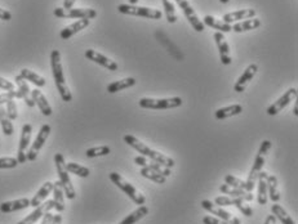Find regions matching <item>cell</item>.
Listing matches in <instances>:
<instances>
[{
	"label": "cell",
	"mask_w": 298,
	"mask_h": 224,
	"mask_svg": "<svg viewBox=\"0 0 298 224\" xmlns=\"http://www.w3.org/2000/svg\"><path fill=\"white\" fill-rule=\"evenodd\" d=\"M124 142H125L128 146H131L132 148H135L136 151H138L141 155L146 156V158H150L151 160L155 161V163L161 164V165L167 166V168L169 169L175 166V160H173V159L158 152L155 149H151L150 147H147L145 143H142V142H141L140 139L136 138L135 136L126 134V136H124Z\"/></svg>",
	"instance_id": "6da1fadb"
},
{
	"label": "cell",
	"mask_w": 298,
	"mask_h": 224,
	"mask_svg": "<svg viewBox=\"0 0 298 224\" xmlns=\"http://www.w3.org/2000/svg\"><path fill=\"white\" fill-rule=\"evenodd\" d=\"M51 66H52V74H53L54 83H56L57 89L59 92L62 101L63 102H71L73 101V96L69 89L66 80H65L63 69L61 64V54L58 51H52L51 53Z\"/></svg>",
	"instance_id": "7a4b0ae2"
},
{
	"label": "cell",
	"mask_w": 298,
	"mask_h": 224,
	"mask_svg": "<svg viewBox=\"0 0 298 224\" xmlns=\"http://www.w3.org/2000/svg\"><path fill=\"white\" fill-rule=\"evenodd\" d=\"M54 163H56L57 174L59 176V183H61L62 188H63L65 196L69 200H74L76 197L75 190H74L73 182H71L70 176H69V171L66 169V163H65V158L62 153H56L54 155Z\"/></svg>",
	"instance_id": "3957f363"
},
{
	"label": "cell",
	"mask_w": 298,
	"mask_h": 224,
	"mask_svg": "<svg viewBox=\"0 0 298 224\" xmlns=\"http://www.w3.org/2000/svg\"><path fill=\"white\" fill-rule=\"evenodd\" d=\"M109 176H110L111 182H113L116 187H119L126 196H129V198H131L136 205H145L146 203L145 196H143L133 184H131L128 181H125L120 174L113 171V173H110Z\"/></svg>",
	"instance_id": "277c9868"
},
{
	"label": "cell",
	"mask_w": 298,
	"mask_h": 224,
	"mask_svg": "<svg viewBox=\"0 0 298 224\" xmlns=\"http://www.w3.org/2000/svg\"><path fill=\"white\" fill-rule=\"evenodd\" d=\"M140 107L150 109H169L177 108L182 106V99L180 97H173V98L164 99H154V98H142L140 99Z\"/></svg>",
	"instance_id": "5b68a950"
},
{
	"label": "cell",
	"mask_w": 298,
	"mask_h": 224,
	"mask_svg": "<svg viewBox=\"0 0 298 224\" xmlns=\"http://www.w3.org/2000/svg\"><path fill=\"white\" fill-rule=\"evenodd\" d=\"M118 11L123 14H129V16L136 17H145L150 19H160L161 12L158 9L147 8V7H137L132 4H120L118 6Z\"/></svg>",
	"instance_id": "8992f818"
},
{
	"label": "cell",
	"mask_w": 298,
	"mask_h": 224,
	"mask_svg": "<svg viewBox=\"0 0 298 224\" xmlns=\"http://www.w3.org/2000/svg\"><path fill=\"white\" fill-rule=\"evenodd\" d=\"M54 16L58 17V18H87V19H92L94 17H97V12L94 9L91 8H70V9H65V8H56L54 9Z\"/></svg>",
	"instance_id": "52a82bcc"
},
{
	"label": "cell",
	"mask_w": 298,
	"mask_h": 224,
	"mask_svg": "<svg viewBox=\"0 0 298 224\" xmlns=\"http://www.w3.org/2000/svg\"><path fill=\"white\" fill-rule=\"evenodd\" d=\"M49 133H51V125L44 124V125L40 128V130H39V134L36 136V138H35V141H34V143H32V146L30 147L29 151L26 152L27 160L29 161L36 160L39 151H40L41 147L44 146V143H46L47 139H48Z\"/></svg>",
	"instance_id": "ba28073f"
},
{
	"label": "cell",
	"mask_w": 298,
	"mask_h": 224,
	"mask_svg": "<svg viewBox=\"0 0 298 224\" xmlns=\"http://www.w3.org/2000/svg\"><path fill=\"white\" fill-rule=\"evenodd\" d=\"M176 3L180 6V8L182 9V12L185 13L186 18L188 19V22L191 24V26L194 27V30L198 32L204 31V24L202 22V19H199L198 14L195 13V11L193 9V7L190 6L187 0H176Z\"/></svg>",
	"instance_id": "9c48e42d"
},
{
	"label": "cell",
	"mask_w": 298,
	"mask_h": 224,
	"mask_svg": "<svg viewBox=\"0 0 298 224\" xmlns=\"http://www.w3.org/2000/svg\"><path fill=\"white\" fill-rule=\"evenodd\" d=\"M297 94H298L297 88L288 89V91L285 92V93L283 94V96L280 97L276 102H274V103L267 108V114H269L270 116L278 115V114H279L284 107H287L288 104L293 101V99L297 98Z\"/></svg>",
	"instance_id": "30bf717a"
},
{
	"label": "cell",
	"mask_w": 298,
	"mask_h": 224,
	"mask_svg": "<svg viewBox=\"0 0 298 224\" xmlns=\"http://www.w3.org/2000/svg\"><path fill=\"white\" fill-rule=\"evenodd\" d=\"M31 133H32V126L30 124H25L22 126L21 131V139H19V146H18V153H17V161L18 164H25L26 163V151L29 148L30 141H31Z\"/></svg>",
	"instance_id": "8fae6325"
},
{
	"label": "cell",
	"mask_w": 298,
	"mask_h": 224,
	"mask_svg": "<svg viewBox=\"0 0 298 224\" xmlns=\"http://www.w3.org/2000/svg\"><path fill=\"white\" fill-rule=\"evenodd\" d=\"M52 209H54L53 200L46 201V203H43V204H40L39 206H36L35 210L32 211V213H30L29 215L26 216V218H24L21 221H18L17 224H35L36 221L39 220V219L43 218V216L46 215L47 213H49Z\"/></svg>",
	"instance_id": "7c38bea8"
},
{
	"label": "cell",
	"mask_w": 298,
	"mask_h": 224,
	"mask_svg": "<svg viewBox=\"0 0 298 224\" xmlns=\"http://www.w3.org/2000/svg\"><path fill=\"white\" fill-rule=\"evenodd\" d=\"M263 165H265V156H256L254 164H253V168L250 170L249 175H248V179L245 181V191L247 192H252L254 190L256 184H257V178L258 174L262 171Z\"/></svg>",
	"instance_id": "4fadbf2b"
},
{
	"label": "cell",
	"mask_w": 298,
	"mask_h": 224,
	"mask_svg": "<svg viewBox=\"0 0 298 224\" xmlns=\"http://www.w3.org/2000/svg\"><path fill=\"white\" fill-rule=\"evenodd\" d=\"M86 57L89 59V61L94 62V63H98L99 66H102V67H105V69H108L109 71H116L119 67L118 63H116L115 61L108 58L106 56H103V54L93 51V49H88V51H86Z\"/></svg>",
	"instance_id": "5bb4252c"
},
{
	"label": "cell",
	"mask_w": 298,
	"mask_h": 224,
	"mask_svg": "<svg viewBox=\"0 0 298 224\" xmlns=\"http://www.w3.org/2000/svg\"><path fill=\"white\" fill-rule=\"evenodd\" d=\"M213 37H215L216 44H217V47H218L221 62H222V64H225V66H228V64H231L232 59H231V56H230V47H228L225 36H223L222 32L217 31L215 35H213Z\"/></svg>",
	"instance_id": "9a60e30c"
},
{
	"label": "cell",
	"mask_w": 298,
	"mask_h": 224,
	"mask_svg": "<svg viewBox=\"0 0 298 224\" xmlns=\"http://www.w3.org/2000/svg\"><path fill=\"white\" fill-rule=\"evenodd\" d=\"M257 71H258L257 64L256 63L249 64V66L245 69V71L243 72L242 76L238 79L237 84H235V86H234V91L237 92V93H242V92H244L245 88H247V85L249 84V81H252V79L254 78V75L257 74Z\"/></svg>",
	"instance_id": "2e32d148"
},
{
	"label": "cell",
	"mask_w": 298,
	"mask_h": 224,
	"mask_svg": "<svg viewBox=\"0 0 298 224\" xmlns=\"http://www.w3.org/2000/svg\"><path fill=\"white\" fill-rule=\"evenodd\" d=\"M88 26H89V19H87V18L78 19V21L74 22V24L70 25V26L65 27V29L61 31V34H59V36H61V39H63V40H68V39H70L71 36H74V35L78 34L79 31H81V30H84Z\"/></svg>",
	"instance_id": "e0dca14e"
},
{
	"label": "cell",
	"mask_w": 298,
	"mask_h": 224,
	"mask_svg": "<svg viewBox=\"0 0 298 224\" xmlns=\"http://www.w3.org/2000/svg\"><path fill=\"white\" fill-rule=\"evenodd\" d=\"M267 176L269 174L266 171H261L258 174L257 184H258V193H257V201L260 205H266L267 204Z\"/></svg>",
	"instance_id": "ac0fdd59"
},
{
	"label": "cell",
	"mask_w": 298,
	"mask_h": 224,
	"mask_svg": "<svg viewBox=\"0 0 298 224\" xmlns=\"http://www.w3.org/2000/svg\"><path fill=\"white\" fill-rule=\"evenodd\" d=\"M14 81H16V84L18 85V91L17 92H18V94H19V99H24L29 107L35 106V102H34V99H32L31 91H30L26 80H25V79H22L19 75H17L16 78H14Z\"/></svg>",
	"instance_id": "d6986e66"
},
{
	"label": "cell",
	"mask_w": 298,
	"mask_h": 224,
	"mask_svg": "<svg viewBox=\"0 0 298 224\" xmlns=\"http://www.w3.org/2000/svg\"><path fill=\"white\" fill-rule=\"evenodd\" d=\"M220 191L225 195L230 196V197H240L244 201H252L253 200V195L252 192H247L245 190H242V188H237V187L228 186V184H222L220 186Z\"/></svg>",
	"instance_id": "ffe728a7"
},
{
	"label": "cell",
	"mask_w": 298,
	"mask_h": 224,
	"mask_svg": "<svg viewBox=\"0 0 298 224\" xmlns=\"http://www.w3.org/2000/svg\"><path fill=\"white\" fill-rule=\"evenodd\" d=\"M31 97H32V99H34L35 104L39 107V109H40V112L43 114L44 116H51L52 115L51 104L48 103V101H47L46 96H44V94L41 93V92L39 91V89H34V91H31Z\"/></svg>",
	"instance_id": "44dd1931"
},
{
	"label": "cell",
	"mask_w": 298,
	"mask_h": 224,
	"mask_svg": "<svg viewBox=\"0 0 298 224\" xmlns=\"http://www.w3.org/2000/svg\"><path fill=\"white\" fill-rule=\"evenodd\" d=\"M30 200L27 197L19 198V200L14 201H7L0 205V211L2 213H13V211L24 210V209L29 208Z\"/></svg>",
	"instance_id": "7402d4cb"
},
{
	"label": "cell",
	"mask_w": 298,
	"mask_h": 224,
	"mask_svg": "<svg viewBox=\"0 0 298 224\" xmlns=\"http://www.w3.org/2000/svg\"><path fill=\"white\" fill-rule=\"evenodd\" d=\"M202 206H203V209L209 211L212 215H216L218 219H222V220H230V219L232 218V215H231L228 211H226L225 209H222V206L215 205V204H212V201H209V200H203Z\"/></svg>",
	"instance_id": "603a6c76"
},
{
	"label": "cell",
	"mask_w": 298,
	"mask_h": 224,
	"mask_svg": "<svg viewBox=\"0 0 298 224\" xmlns=\"http://www.w3.org/2000/svg\"><path fill=\"white\" fill-rule=\"evenodd\" d=\"M52 191H53V183H52V182H46V183L41 186L40 190L36 192V195L30 200V206L36 208V206H39L40 204H43V201L48 197V195Z\"/></svg>",
	"instance_id": "cb8c5ba5"
},
{
	"label": "cell",
	"mask_w": 298,
	"mask_h": 224,
	"mask_svg": "<svg viewBox=\"0 0 298 224\" xmlns=\"http://www.w3.org/2000/svg\"><path fill=\"white\" fill-rule=\"evenodd\" d=\"M203 24L204 26H209L212 29L217 30L218 32H222V34H226V32L232 31V26L230 24H226V22L221 21V19H217L216 17L213 16H205L204 19H203Z\"/></svg>",
	"instance_id": "d4e9b609"
},
{
	"label": "cell",
	"mask_w": 298,
	"mask_h": 224,
	"mask_svg": "<svg viewBox=\"0 0 298 224\" xmlns=\"http://www.w3.org/2000/svg\"><path fill=\"white\" fill-rule=\"evenodd\" d=\"M256 16L254 9H240L237 12H231L223 16V22L226 24H231V22L240 21V19H249Z\"/></svg>",
	"instance_id": "484cf974"
},
{
	"label": "cell",
	"mask_w": 298,
	"mask_h": 224,
	"mask_svg": "<svg viewBox=\"0 0 298 224\" xmlns=\"http://www.w3.org/2000/svg\"><path fill=\"white\" fill-rule=\"evenodd\" d=\"M53 203H54V209H56L58 213H62L65 210V192L63 188H62L61 183L58 182H54L53 183Z\"/></svg>",
	"instance_id": "4316f807"
},
{
	"label": "cell",
	"mask_w": 298,
	"mask_h": 224,
	"mask_svg": "<svg viewBox=\"0 0 298 224\" xmlns=\"http://www.w3.org/2000/svg\"><path fill=\"white\" fill-rule=\"evenodd\" d=\"M243 112V106L240 104H232V106L222 107L216 111V119L217 120H225V119L231 118V116L240 115Z\"/></svg>",
	"instance_id": "83f0119b"
},
{
	"label": "cell",
	"mask_w": 298,
	"mask_h": 224,
	"mask_svg": "<svg viewBox=\"0 0 298 224\" xmlns=\"http://www.w3.org/2000/svg\"><path fill=\"white\" fill-rule=\"evenodd\" d=\"M135 84H136V79L126 78V79H123V80L114 81V83L109 84L108 88H106V89H108L109 93L114 94V93H118V92L124 91V89L131 88V86H133Z\"/></svg>",
	"instance_id": "f1b7e54d"
},
{
	"label": "cell",
	"mask_w": 298,
	"mask_h": 224,
	"mask_svg": "<svg viewBox=\"0 0 298 224\" xmlns=\"http://www.w3.org/2000/svg\"><path fill=\"white\" fill-rule=\"evenodd\" d=\"M261 26V21L258 18H249L245 19L243 22H238L232 26V31L234 32H244V31H250V30L258 29Z\"/></svg>",
	"instance_id": "f546056e"
},
{
	"label": "cell",
	"mask_w": 298,
	"mask_h": 224,
	"mask_svg": "<svg viewBox=\"0 0 298 224\" xmlns=\"http://www.w3.org/2000/svg\"><path fill=\"white\" fill-rule=\"evenodd\" d=\"M148 214V208L147 206L141 205L137 210H135L133 213L129 214L128 216L123 219L119 224H136L138 220H141L142 218H145L146 215Z\"/></svg>",
	"instance_id": "4dcf8cb0"
},
{
	"label": "cell",
	"mask_w": 298,
	"mask_h": 224,
	"mask_svg": "<svg viewBox=\"0 0 298 224\" xmlns=\"http://www.w3.org/2000/svg\"><path fill=\"white\" fill-rule=\"evenodd\" d=\"M267 196H270L272 203H278L280 200V192L278 188V178L275 175L267 176Z\"/></svg>",
	"instance_id": "1f68e13d"
},
{
	"label": "cell",
	"mask_w": 298,
	"mask_h": 224,
	"mask_svg": "<svg viewBox=\"0 0 298 224\" xmlns=\"http://www.w3.org/2000/svg\"><path fill=\"white\" fill-rule=\"evenodd\" d=\"M19 76H21L22 79H25L26 81H31L32 84H35V85L39 86V88L46 85V79L41 78L40 75L35 74L34 71H30V70H27V69H22Z\"/></svg>",
	"instance_id": "d6a6232c"
},
{
	"label": "cell",
	"mask_w": 298,
	"mask_h": 224,
	"mask_svg": "<svg viewBox=\"0 0 298 224\" xmlns=\"http://www.w3.org/2000/svg\"><path fill=\"white\" fill-rule=\"evenodd\" d=\"M0 125H2V129H3V133L6 134L7 137H11L12 134L14 133V128L13 124H12V120L8 118L7 115L6 108L0 106Z\"/></svg>",
	"instance_id": "836d02e7"
},
{
	"label": "cell",
	"mask_w": 298,
	"mask_h": 224,
	"mask_svg": "<svg viewBox=\"0 0 298 224\" xmlns=\"http://www.w3.org/2000/svg\"><path fill=\"white\" fill-rule=\"evenodd\" d=\"M271 211L275 215V218L279 219L283 224H295L294 220L290 218L289 214H288L287 211L282 208V206L278 205V204H274V205L271 206Z\"/></svg>",
	"instance_id": "e575fe53"
},
{
	"label": "cell",
	"mask_w": 298,
	"mask_h": 224,
	"mask_svg": "<svg viewBox=\"0 0 298 224\" xmlns=\"http://www.w3.org/2000/svg\"><path fill=\"white\" fill-rule=\"evenodd\" d=\"M141 175L145 176V178L150 179V181L155 182V183L158 184H164L165 182H167V178L164 175H161V174L156 173L154 169L148 168V166H145V168L141 169Z\"/></svg>",
	"instance_id": "d590c367"
},
{
	"label": "cell",
	"mask_w": 298,
	"mask_h": 224,
	"mask_svg": "<svg viewBox=\"0 0 298 224\" xmlns=\"http://www.w3.org/2000/svg\"><path fill=\"white\" fill-rule=\"evenodd\" d=\"M66 169H68L69 173L75 174V175L80 176V178H88L89 174H91V171H89L88 168H86V166H83V165H79V164H76V163L66 164Z\"/></svg>",
	"instance_id": "8d00e7d4"
},
{
	"label": "cell",
	"mask_w": 298,
	"mask_h": 224,
	"mask_svg": "<svg viewBox=\"0 0 298 224\" xmlns=\"http://www.w3.org/2000/svg\"><path fill=\"white\" fill-rule=\"evenodd\" d=\"M163 7L165 16H167V21L169 24H175L177 21V14H176L175 4H173L172 0H163Z\"/></svg>",
	"instance_id": "74e56055"
},
{
	"label": "cell",
	"mask_w": 298,
	"mask_h": 224,
	"mask_svg": "<svg viewBox=\"0 0 298 224\" xmlns=\"http://www.w3.org/2000/svg\"><path fill=\"white\" fill-rule=\"evenodd\" d=\"M111 152V149L109 146H99V147H93V148H89L86 151L87 158L93 159V158H99V156H108Z\"/></svg>",
	"instance_id": "f35d334b"
},
{
	"label": "cell",
	"mask_w": 298,
	"mask_h": 224,
	"mask_svg": "<svg viewBox=\"0 0 298 224\" xmlns=\"http://www.w3.org/2000/svg\"><path fill=\"white\" fill-rule=\"evenodd\" d=\"M225 183L228 184V186L237 187V188H242V190H245V182L242 181V179L237 178L232 174H228V175L225 176Z\"/></svg>",
	"instance_id": "ab89813d"
},
{
	"label": "cell",
	"mask_w": 298,
	"mask_h": 224,
	"mask_svg": "<svg viewBox=\"0 0 298 224\" xmlns=\"http://www.w3.org/2000/svg\"><path fill=\"white\" fill-rule=\"evenodd\" d=\"M147 166H148V168L154 169V170H155L156 173H159V174H161V175H164L165 178H167V176H169L171 174H172V170H171L169 168L161 165V164L155 163V161H153V163H151L150 165H147Z\"/></svg>",
	"instance_id": "60d3db41"
},
{
	"label": "cell",
	"mask_w": 298,
	"mask_h": 224,
	"mask_svg": "<svg viewBox=\"0 0 298 224\" xmlns=\"http://www.w3.org/2000/svg\"><path fill=\"white\" fill-rule=\"evenodd\" d=\"M7 115H8V118L11 119V120H16L17 119V104L16 102H14V99H9L8 102H7Z\"/></svg>",
	"instance_id": "b9f144b4"
},
{
	"label": "cell",
	"mask_w": 298,
	"mask_h": 224,
	"mask_svg": "<svg viewBox=\"0 0 298 224\" xmlns=\"http://www.w3.org/2000/svg\"><path fill=\"white\" fill-rule=\"evenodd\" d=\"M18 165L17 159L13 158H0V169H13Z\"/></svg>",
	"instance_id": "7bdbcfd3"
},
{
	"label": "cell",
	"mask_w": 298,
	"mask_h": 224,
	"mask_svg": "<svg viewBox=\"0 0 298 224\" xmlns=\"http://www.w3.org/2000/svg\"><path fill=\"white\" fill-rule=\"evenodd\" d=\"M14 98L19 99V94L17 91L16 92H7V93L0 94V106H3L4 103H7L9 99H14Z\"/></svg>",
	"instance_id": "ee69618b"
},
{
	"label": "cell",
	"mask_w": 298,
	"mask_h": 224,
	"mask_svg": "<svg viewBox=\"0 0 298 224\" xmlns=\"http://www.w3.org/2000/svg\"><path fill=\"white\" fill-rule=\"evenodd\" d=\"M0 89H4V91L7 92H16L13 83H12V81H8L7 79L2 78V76H0Z\"/></svg>",
	"instance_id": "f6af8a7d"
},
{
	"label": "cell",
	"mask_w": 298,
	"mask_h": 224,
	"mask_svg": "<svg viewBox=\"0 0 298 224\" xmlns=\"http://www.w3.org/2000/svg\"><path fill=\"white\" fill-rule=\"evenodd\" d=\"M204 224H231L228 220H222V219L215 218V216H204L203 218Z\"/></svg>",
	"instance_id": "bcb514c9"
},
{
	"label": "cell",
	"mask_w": 298,
	"mask_h": 224,
	"mask_svg": "<svg viewBox=\"0 0 298 224\" xmlns=\"http://www.w3.org/2000/svg\"><path fill=\"white\" fill-rule=\"evenodd\" d=\"M270 148H271V142H270V141H263L262 143H261L260 151H258L257 155H260V156H266L267 152H269V149Z\"/></svg>",
	"instance_id": "7dc6e473"
},
{
	"label": "cell",
	"mask_w": 298,
	"mask_h": 224,
	"mask_svg": "<svg viewBox=\"0 0 298 224\" xmlns=\"http://www.w3.org/2000/svg\"><path fill=\"white\" fill-rule=\"evenodd\" d=\"M237 208L239 209L240 211H242L243 215H245V216H252L253 215V209L250 208L249 205H247V204H245V201L244 203L240 204V205H238Z\"/></svg>",
	"instance_id": "c3c4849f"
},
{
	"label": "cell",
	"mask_w": 298,
	"mask_h": 224,
	"mask_svg": "<svg viewBox=\"0 0 298 224\" xmlns=\"http://www.w3.org/2000/svg\"><path fill=\"white\" fill-rule=\"evenodd\" d=\"M0 19H3V21H9V19H12V13L11 12L6 11V9L0 8Z\"/></svg>",
	"instance_id": "681fc988"
},
{
	"label": "cell",
	"mask_w": 298,
	"mask_h": 224,
	"mask_svg": "<svg viewBox=\"0 0 298 224\" xmlns=\"http://www.w3.org/2000/svg\"><path fill=\"white\" fill-rule=\"evenodd\" d=\"M135 163L137 164L138 166H142V168H145V166H147V161H146L145 156H137V158L135 159Z\"/></svg>",
	"instance_id": "f907efd6"
},
{
	"label": "cell",
	"mask_w": 298,
	"mask_h": 224,
	"mask_svg": "<svg viewBox=\"0 0 298 224\" xmlns=\"http://www.w3.org/2000/svg\"><path fill=\"white\" fill-rule=\"evenodd\" d=\"M52 220H53V214L47 213L46 215L43 216V221H41V224H52Z\"/></svg>",
	"instance_id": "816d5d0a"
},
{
	"label": "cell",
	"mask_w": 298,
	"mask_h": 224,
	"mask_svg": "<svg viewBox=\"0 0 298 224\" xmlns=\"http://www.w3.org/2000/svg\"><path fill=\"white\" fill-rule=\"evenodd\" d=\"M75 2H76V0H65V2H63V8L65 9L73 8L74 4H75Z\"/></svg>",
	"instance_id": "f5cc1de1"
},
{
	"label": "cell",
	"mask_w": 298,
	"mask_h": 224,
	"mask_svg": "<svg viewBox=\"0 0 298 224\" xmlns=\"http://www.w3.org/2000/svg\"><path fill=\"white\" fill-rule=\"evenodd\" d=\"M275 221H276V218H275V215L272 214V215L267 216L266 220H265V223L263 224H275Z\"/></svg>",
	"instance_id": "db71d44e"
},
{
	"label": "cell",
	"mask_w": 298,
	"mask_h": 224,
	"mask_svg": "<svg viewBox=\"0 0 298 224\" xmlns=\"http://www.w3.org/2000/svg\"><path fill=\"white\" fill-rule=\"evenodd\" d=\"M52 224H62V216L59 215V214L53 215V220H52Z\"/></svg>",
	"instance_id": "11a10c76"
},
{
	"label": "cell",
	"mask_w": 298,
	"mask_h": 224,
	"mask_svg": "<svg viewBox=\"0 0 298 224\" xmlns=\"http://www.w3.org/2000/svg\"><path fill=\"white\" fill-rule=\"evenodd\" d=\"M293 114H294L295 116L298 115V107H297V104H295V106H294V108H293Z\"/></svg>",
	"instance_id": "9f6ffc18"
},
{
	"label": "cell",
	"mask_w": 298,
	"mask_h": 224,
	"mask_svg": "<svg viewBox=\"0 0 298 224\" xmlns=\"http://www.w3.org/2000/svg\"><path fill=\"white\" fill-rule=\"evenodd\" d=\"M138 0H129V4H132V6H136L137 4Z\"/></svg>",
	"instance_id": "6f0895ef"
},
{
	"label": "cell",
	"mask_w": 298,
	"mask_h": 224,
	"mask_svg": "<svg viewBox=\"0 0 298 224\" xmlns=\"http://www.w3.org/2000/svg\"><path fill=\"white\" fill-rule=\"evenodd\" d=\"M220 2H221V3H222V4H227L228 2H230V0H220Z\"/></svg>",
	"instance_id": "680465c9"
}]
</instances>
